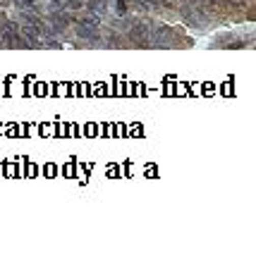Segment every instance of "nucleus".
<instances>
[{
	"instance_id": "f257e3e1",
	"label": "nucleus",
	"mask_w": 256,
	"mask_h": 260,
	"mask_svg": "<svg viewBox=\"0 0 256 260\" xmlns=\"http://www.w3.org/2000/svg\"><path fill=\"white\" fill-rule=\"evenodd\" d=\"M182 17L189 24H194V26H204V24H206V15H204V12H199V8H184L182 10Z\"/></svg>"
}]
</instances>
